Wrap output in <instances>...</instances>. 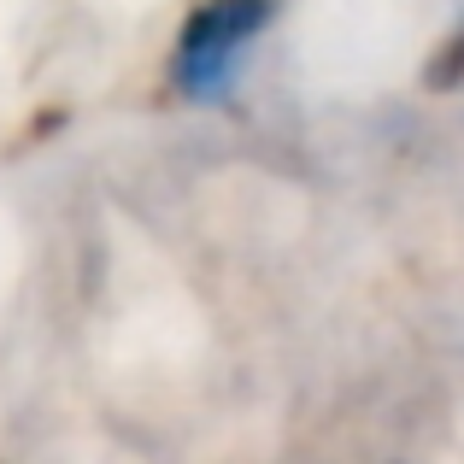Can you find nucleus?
<instances>
[]
</instances>
